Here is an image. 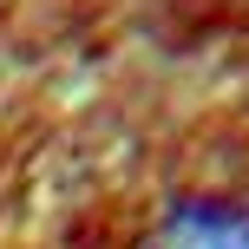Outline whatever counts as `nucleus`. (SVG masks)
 Wrapping results in <instances>:
<instances>
[{
  "instance_id": "f257e3e1",
  "label": "nucleus",
  "mask_w": 249,
  "mask_h": 249,
  "mask_svg": "<svg viewBox=\"0 0 249 249\" xmlns=\"http://www.w3.org/2000/svg\"><path fill=\"white\" fill-rule=\"evenodd\" d=\"M158 249H249V216L230 203H184L158 230Z\"/></svg>"
}]
</instances>
